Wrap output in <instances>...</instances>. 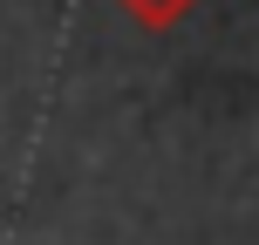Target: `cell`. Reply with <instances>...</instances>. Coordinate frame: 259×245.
Wrapping results in <instances>:
<instances>
[{
	"label": "cell",
	"instance_id": "cell-1",
	"mask_svg": "<svg viewBox=\"0 0 259 245\" xmlns=\"http://www.w3.org/2000/svg\"><path fill=\"white\" fill-rule=\"evenodd\" d=\"M116 7H123L137 27H150V34H157V27H178L184 14L198 7V0H116Z\"/></svg>",
	"mask_w": 259,
	"mask_h": 245
}]
</instances>
